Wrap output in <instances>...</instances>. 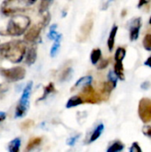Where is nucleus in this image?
<instances>
[{
    "label": "nucleus",
    "instance_id": "obj_1",
    "mask_svg": "<svg viewBox=\"0 0 151 152\" xmlns=\"http://www.w3.org/2000/svg\"><path fill=\"white\" fill-rule=\"evenodd\" d=\"M25 54L26 45L22 41H10L0 45V58L6 59L11 62L18 63L21 61Z\"/></svg>",
    "mask_w": 151,
    "mask_h": 152
},
{
    "label": "nucleus",
    "instance_id": "obj_2",
    "mask_svg": "<svg viewBox=\"0 0 151 152\" xmlns=\"http://www.w3.org/2000/svg\"><path fill=\"white\" fill-rule=\"evenodd\" d=\"M30 24V19L25 15H18L12 17L6 28V34L12 37H19L22 35Z\"/></svg>",
    "mask_w": 151,
    "mask_h": 152
},
{
    "label": "nucleus",
    "instance_id": "obj_3",
    "mask_svg": "<svg viewBox=\"0 0 151 152\" xmlns=\"http://www.w3.org/2000/svg\"><path fill=\"white\" fill-rule=\"evenodd\" d=\"M32 85H33L32 82H29L23 90V93H22V95L20 99L19 104L16 107V110H15V117L16 118H20V117L24 116L28 110L29 97H30L31 89H32Z\"/></svg>",
    "mask_w": 151,
    "mask_h": 152
},
{
    "label": "nucleus",
    "instance_id": "obj_4",
    "mask_svg": "<svg viewBox=\"0 0 151 152\" xmlns=\"http://www.w3.org/2000/svg\"><path fill=\"white\" fill-rule=\"evenodd\" d=\"M80 97L83 99L84 101V103L86 102V103H92V104H94V103H98L100 102L101 100H102V96H101V94H98L93 88V86L90 85H87L83 87V90L81 92V94H79Z\"/></svg>",
    "mask_w": 151,
    "mask_h": 152
},
{
    "label": "nucleus",
    "instance_id": "obj_5",
    "mask_svg": "<svg viewBox=\"0 0 151 152\" xmlns=\"http://www.w3.org/2000/svg\"><path fill=\"white\" fill-rule=\"evenodd\" d=\"M1 74L9 81L17 82L23 79L26 76V69L22 67H14L11 69H2Z\"/></svg>",
    "mask_w": 151,
    "mask_h": 152
},
{
    "label": "nucleus",
    "instance_id": "obj_6",
    "mask_svg": "<svg viewBox=\"0 0 151 152\" xmlns=\"http://www.w3.org/2000/svg\"><path fill=\"white\" fill-rule=\"evenodd\" d=\"M138 114L142 121L145 124L151 122V100L142 98L139 102Z\"/></svg>",
    "mask_w": 151,
    "mask_h": 152
},
{
    "label": "nucleus",
    "instance_id": "obj_7",
    "mask_svg": "<svg viewBox=\"0 0 151 152\" xmlns=\"http://www.w3.org/2000/svg\"><path fill=\"white\" fill-rule=\"evenodd\" d=\"M93 26V20L91 16H88L79 29V35L77 36L78 42H85L87 40L88 37L91 34Z\"/></svg>",
    "mask_w": 151,
    "mask_h": 152
},
{
    "label": "nucleus",
    "instance_id": "obj_8",
    "mask_svg": "<svg viewBox=\"0 0 151 152\" xmlns=\"http://www.w3.org/2000/svg\"><path fill=\"white\" fill-rule=\"evenodd\" d=\"M142 27V19L140 17L134 18L130 21L129 31H130V39L131 41L137 40L140 34V28Z\"/></svg>",
    "mask_w": 151,
    "mask_h": 152
},
{
    "label": "nucleus",
    "instance_id": "obj_9",
    "mask_svg": "<svg viewBox=\"0 0 151 152\" xmlns=\"http://www.w3.org/2000/svg\"><path fill=\"white\" fill-rule=\"evenodd\" d=\"M43 24L42 23H39L37 25H34L32 26L28 30H27V32L25 33L24 35V38L26 41L28 42H33L35 40H36L40 35V32H41V29L43 28Z\"/></svg>",
    "mask_w": 151,
    "mask_h": 152
},
{
    "label": "nucleus",
    "instance_id": "obj_10",
    "mask_svg": "<svg viewBox=\"0 0 151 152\" xmlns=\"http://www.w3.org/2000/svg\"><path fill=\"white\" fill-rule=\"evenodd\" d=\"M36 47H31L28 50L26 53V57H25V62L27 65L30 66L35 63L36 60Z\"/></svg>",
    "mask_w": 151,
    "mask_h": 152
},
{
    "label": "nucleus",
    "instance_id": "obj_11",
    "mask_svg": "<svg viewBox=\"0 0 151 152\" xmlns=\"http://www.w3.org/2000/svg\"><path fill=\"white\" fill-rule=\"evenodd\" d=\"M92 81H93V77H92L91 76L83 77L79 78V79L76 82V84H75V86H73V88L71 89V91H74V90H76V89H77V88H81V87H84V86H87V85H90V84L92 83Z\"/></svg>",
    "mask_w": 151,
    "mask_h": 152
},
{
    "label": "nucleus",
    "instance_id": "obj_12",
    "mask_svg": "<svg viewBox=\"0 0 151 152\" xmlns=\"http://www.w3.org/2000/svg\"><path fill=\"white\" fill-rule=\"evenodd\" d=\"M117 29H118V27L117 25H114L112 27V28H111V31L109 33V37L108 38V47H109V50L110 52H112L113 49H114L115 38H116V35H117Z\"/></svg>",
    "mask_w": 151,
    "mask_h": 152
},
{
    "label": "nucleus",
    "instance_id": "obj_13",
    "mask_svg": "<svg viewBox=\"0 0 151 152\" xmlns=\"http://www.w3.org/2000/svg\"><path fill=\"white\" fill-rule=\"evenodd\" d=\"M61 37L62 36L61 34H58V36L56 37V38L54 39V42H53V45L51 48V51H50V55L51 57H55L56 54L58 53V51L60 49V46H61Z\"/></svg>",
    "mask_w": 151,
    "mask_h": 152
},
{
    "label": "nucleus",
    "instance_id": "obj_14",
    "mask_svg": "<svg viewBox=\"0 0 151 152\" xmlns=\"http://www.w3.org/2000/svg\"><path fill=\"white\" fill-rule=\"evenodd\" d=\"M83 103H84V101H83V99L80 97V95H76V96L71 97V98L68 101V102H67V104H66V108H67V109L74 108V107H77V106L81 105V104H83Z\"/></svg>",
    "mask_w": 151,
    "mask_h": 152
},
{
    "label": "nucleus",
    "instance_id": "obj_15",
    "mask_svg": "<svg viewBox=\"0 0 151 152\" xmlns=\"http://www.w3.org/2000/svg\"><path fill=\"white\" fill-rule=\"evenodd\" d=\"M114 71L117 74V77L121 80H125V74H124V65L123 61H117L114 66Z\"/></svg>",
    "mask_w": 151,
    "mask_h": 152
},
{
    "label": "nucleus",
    "instance_id": "obj_16",
    "mask_svg": "<svg viewBox=\"0 0 151 152\" xmlns=\"http://www.w3.org/2000/svg\"><path fill=\"white\" fill-rule=\"evenodd\" d=\"M103 130H104V126H103V124L98 125L97 127L94 129L93 134H92L91 137H90V142H93L94 141H96V140L101 136V134H102Z\"/></svg>",
    "mask_w": 151,
    "mask_h": 152
},
{
    "label": "nucleus",
    "instance_id": "obj_17",
    "mask_svg": "<svg viewBox=\"0 0 151 152\" xmlns=\"http://www.w3.org/2000/svg\"><path fill=\"white\" fill-rule=\"evenodd\" d=\"M42 142V138L41 137H34L32 139L29 140L28 145H27V151H31L33 149H35L36 147H37L38 145H40V143Z\"/></svg>",
    "mask_w": 151,
    "mask_h": 152
},
{
    "label": "nucleus",
    "instance_id": "obj_18",
    "mask_svg": "<svg viewBox=\"0 0 151 152\" xmlns=\"http://www.w3.org/2000/svg\"><path fill=\"white\" fill-rule=\"evenodd\" d=\"M20 143H21V141L20 138H15L13 139L10 143H9V151L11 152H18L20 150Z\"/></svg>",
    "mask_w": 151,
    "mask_h": 152
},
{
    "label": "nucleus",
    "instance_id": "obj_19",
    "mask_svg": "<svg viewBox=\"0 0 151 152\" xmlns=\"http://www.w3.org/2000/svg\"><path fill=\"white\" fill-rule=\"evenodd\" d=\"M124 148H125V145H124V143H122L121 142H119V141H117V142H113L110 146H109V148L107 150V151L108 152H118V151H123L124 150Z\"/></svg>",
    "mask_w": 151,
    "mask_h": 152
},
{
    "label": "nucleus",
    "instance_id": "obj_20",
    "mask_svg": "<svg viewBox=\"0 0 151 152\" xmlns=\"http://www.w3.org/2000/svg\"><path fill=\"white\" fill-rule=\"evenodd\" d=\"M101 57V49L97 48V49H93L92 51V53H91V61L93 64H97V62L100 61Z\"/></svg>",
    "mask_w": 151,
    "mask_h": 152
},
{
    "label": "nucleus",
    "instance_id": "obj_21",
    "mask_svg": "<svg viewBox=\"0 0 151 152\" xmlns=\"http://www.w3.org/2000/svg\"><path fill=\"white\" fill-rule=\"evenodd\" d=\"M54 91H55L54 85H53V83H49V84H48L44 88V94H43V96L39 99V101L45 99V98H46V96H47L48 94H50L53 93Z\"/></svg>",
    "mask_w": 151,
    "mask_h": 152
},
{
    "label": "nucleus",
    "instance_id": "obj_22",
    "mask_svg": "<svg viewBox=\"0 0 151 152\" xmlns=\"http://www.w3.org/2000/svg\"><path fill=\"white\" fill-rule=\"evenodd\" d=\"M72 73H73V69L70 67H69L66 69H64L62 71L61 75V77H60L61 81H67V80H69L71 77Z\"/></svg>",
    "mask_w": 151,
    "mask_h": 152
},
{
    "label": "nucleus",
    "instance_id": "obj_23",
    "mask_svg": "<svg viewBox=\"0 0 151 152\" xmlns=\"http://www.w3.org/2000/svg\"><path fill=\"white\" fill-rule=\"evenodd\" d=\"M125 49L123 48V47H118L116 51V53H115V61H123L125 56Z\"/></svg>",
    "mask_w": 151,
    "mask_h": 152
},
{
    "label": "nucleus",
    "instance_id": "obj_24",
    "mask_svg": "<svg viewBox=\"0 0 151 152\" xmlns=\"http://www.w3.org/2000/svg\"><path fill=\"white\" fill-rule=\"evenodd\" d=\"M53 1V0H41L40 5H39V12L43 13V12H46Z\"/></svg>",
    "mask_w": 151,
    "mask_h": 152
},
{
    "label": "nucleus",
    "instance_id": "obj_25",
    "mask_svg": "<svg viewBox=\"0 0 151 152\" xmlns=\"http://www.w3.org/2000/svg\"><path fill=\"white\" fill-rule=\"evenodd\" d=\"M142 44H143V47L147 51H151V34H147L144 37Z\"/></svg>",
    "mask_w": 151,
    "mask_h": 152
},
{
    "label": "nucleus",
    "instance_id": "obj_26",
    "mask_svg": "<svg viewBox=\"0 0 151 152\" xmlns=\"http://www.w3.org/2000/svg\"><path fill=\"white\" fill-rule=\"evenodd\" d=\"M33 126H34V121L31 120V119H27L26 121H24V122L21 123L20 128H21V130H23V131H27V130L30 129Z\"/></svg>",
    "mask_w": 151,
    "mask_h": 152
},
{
    "label": "nucleus",
    "instance_id": "obj_27",
    "mask_svg": "<svg viewBox=\"0 0 151 152\" xmlns=\"http://www.w3.org/2000/svg\"><path fill=\"white\" fill-rule=\"evenodd\" d=\"M56 28H57V25L56 24H53L51 26L50 28V31L48 33V37L52 40H54L56 38V37L58 36V33L56 32Z\"/></svg>",
    "mask_w": 151,
    "mask_h": 152
},
{
    "label": "nucleus",
    "instance_id": "obj_28",
    "mask_svg": "<svg viewBox=\"0 0 151 152\" xmlns=\"http://www.w3.org/2000/svg\"><path fill=\"white\" fill-rule=\"evenodd\" d=\"M113 1H114V0H101V9L102 11H106V10L109 7L110 4H111Z\"/></svg>",
    "mask_w": 151,
    "mask_h": 152
},
{
    "label": "nucleus",
    "instance_id": "obj_29",
    "mask_svg": "<svg viewBox=\"0 0 151 152\" xmlns=\"http://www.w3.org/2000/svg\"><path fill=\"white\" fill-rule=\"evenodd\" d=\"M79 137H80V134H77V135H75V136H73V137L69 138V140L67 141V144H68L69 146H74L75 143L77 142V141L78 140Z\"/></svg>",
    "mask_w": 151,
    "mask_h": 152
},
{
    "label": "nucleus",
    "instance_id": "obj_30",
    "mask_svg": "<svg viewBox=\"0 0 151 152\" xmlns=\"http://www.w3.org/2000/svg\"><path fill=\"white\" fill-rule=\"evenodd\" d=\"M129 151H130V152H142V149H141L138 142H133Z\"/></svg>",
    "mask_w": 151,
    "mask_h": 152
},
{
    "label": "nucleus",
    "instance_id": "obj_31",
    "mask_svg": "<svg viewBox=\"0 0 151 152\" xmlns=\"http://www.w3.org/2000/svg\"><path fill=\"white\" fill-rule=\"evenodd\" d=\"M108 65H109V60H102L101 61V63L98 65V69H103L106 67H108Z\"/></svg>",
    "mask_w": 151,
    "mask_h": 152
},
{
    "label": "nucleus",
    "instance_id": "obj_32",
    "mask_svg": "<svg viewBox=\"0 0 151 152\" xmlns=\"http://www.w3.org/2000/svg\"><path fill=\"white\" fill-rule=\"evenodd\" d=\"M143 133L146 136L148 137H150L151 138V126H146L144 129H143Z\"/></svg>",
    "mask_w": 151,
    "mask_h": 152
},
{
    "label": "nucleus",
    "instance_id": "obj_33",
    "mask_svg": "<svg viewBox=\"0 0 151 152\" xmlns=\"http://www.w3.org/2000/svg\"><path fill=\"white\" fill-rule=\"evenodd\" d=\"M150 2V0H139V3H138V8H142L143 5L149 4Z\"/></svg>",
    "mask_w": 151,
    "mask_h": 152
},
{
    "label": "nucleus",
    "instance_id": "obj_34",
    "mask_svg": "<svg viewBox=\"0 0 151 152\" xmlns=\"http://www.w3.org/2000/svg\"><path fill=\"white\" fill-rule=\"evenodd\" d=\"M150 83L149 81H145L141 85V87L144 90H148L150 88Z\"/></svg>",
    "mask_w": 151,
    "mask_h": 152
},
{
    "label": "nucleus",
    "instance_id": "obj_35",
    "mask_svg": "<svg viewBox=\"0 0 151 152\" xmlns=\"http://www.w3.org/2000/svg\"><path fill=\"white\" fill-rule=\"evenodd\" d=\"M144 65H146V66H148V67H150L151 68V55L146 60V61L144 62Z\"/></svg>",
    "mask_w": 151,
    "mask_h": 152
},
{
    "label": "nucleus",
    "instance_id": "obj_36",
    "mask_svg": "<svg viewBox=\"0 0 151 152\" xmlns=\"http://www.w3.org/2000/svg\"><path fill=\"white\" fill-rule=\"evenodd\" d=\"M5 116H6V115H5V113H4V112H0V123L5 119V118H6Z\"/></svg>",
    "mask_w": 151,
    "mask_h": 152
},
{
    "label": "nucleus",
    "instance_id": "obj_37",
    "mask_svg": "<svg viewBox=\"0 0 151 152\" xmlns=\"http://www.w3.org/2000/svg\"><path fill=\"white\" fill-rule=\"evenodd\" d=\"M26 2H27V4H28V5H30V4H35V3L36 2V0H26Z\"/></svg>",
    "mask_w": 151,
    "mask_h": 152
},
{
    "label": "nucleus",
    "instance_id": "obj_38",
    "mask_svg": "<svg viewBox=\"0 0 151 152\" xmlns=\"http://www.w3.org/2000/svg\"><path fill=\"white\" fill-rule=\"evenodd\" d=\"M125 12H125V11L123 12V13H121V14H122V16H125Z\"/></svg>",
    "mask_w": 151,
    "mask_h": 152
},
{
    "label": "nucleus",
    "instance_id": "obj_39",
    "mask_svg": "<svg viewBox=\"0 0 151 152\" xmlns=\"http://www.w3.org/2000/svg\"><path fill=\"white\" fill-rule=\"evenodd\" d=\"M150 24L151 25V17H150Z\"/></svg>",
    "mask_w": 151,
    "mask_h": 152
}]
</instances>
